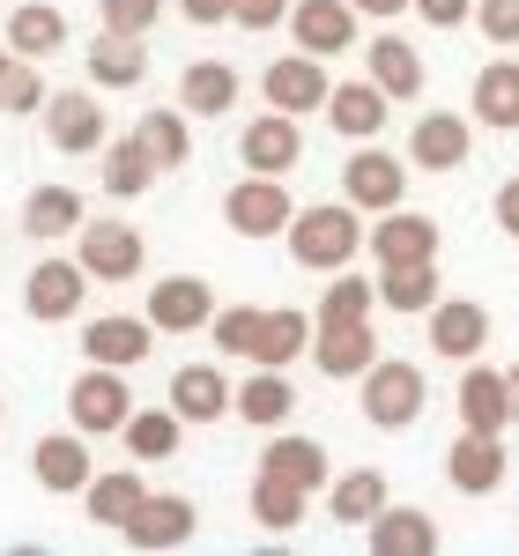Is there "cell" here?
<instances>
[{"label": "cell", "instance_id": "cell-1", "mask_svg": "<svg viewBox=\"0 0 519 556\" xmlns=\"http://www.w3.org/2000/svg\"><path fill=\"white\" fill-rule=\"evenodd\" d=\"M290 260L312 267V275H342L349 260L371 245V230H364V208L356 201H319V208H298L290 215Z\"/></svg>", "mask_w": 519, "mask_h": 556}, {"label": "cell", "instance_id": "cell-2", "mask_svg": "<svg viewBox=\"0 0 519 556\" xmlns=\"http://www.w3.org/2000/svg\"><path fill=\"white\" fill-rule=\"evenodd\" d=\"M356 386H364V424H379V430H408L416 416H423V401H431L423 371L401 364V356H379Z\"/></svg>", "mask_w": 519, "mask_h": 556}, {"label": "cell", "instance_id": "cell-3", "mask_svg": "<svg viewBox=\"0 0 519 556\" xmlns=\"http://www.w3.org/2000/svg\"><path fill=\"white\" fill-rule=\"evenodd\" d=\"M290 215H298V201H290V186L267 172H245L230 193H223V223L238 230V238H282L290 230Z\"/></svg>", "mask_w": 519, "mask_h": 556}, {"label": "cell", "instance_id": "cell-4", "mask_svg": "<svg viewBox=\"0 0 519 556\" xmlns=\"http://www.w3.org/2000/svg\"><path fill=\"white\" fill-rule=\"evenodd\" d=\"M67 416L83 438H104V430H127L134 416V393H127V371H112V364H89L83 379L67 386Z\"/></svg>", "mask_w": 519, "mask_h": 556}, {"label": "cell", "instance_id": "cell-5", "mask_svg": "<svg viewBox=\"0 0 519 556\" xmlns=\"http://www.w3.org/2000/svg\"><path fill=\"white\" fill-rule=\"evenodd\" d=\"M260 97H267L275 112H290V119H304V112H327V97H334V83H327V60H319V52H282V60H267Z\"/></svg>", "mask_w": 519, "mask_h": 556}, {"label": "cell", "instance_id": "cell-6", "mask_svg": "<svg viewBox=\"0 0 519 556\" xmlns=\"http://www.w3.org/2000/svg\"><path fill=\"white\" fill-rule=\"evenodd\" d=\"M89 282H97V275H89L83 260H38L30 282H23V312H30L38 327H67V319L83 312Z\"/></svg>", "mask_w": 519, "mask_h": 556}, {"label": "cell", "instance_id": "cell-7", "mask_svg": "<svg viewBox=\"0 0 519 556\" xmlns=\"http://www.w3.org/2000/svg\"><path fill=\"white\" fill-rule=\"evenodd\" d=\"M342 201H356L364 215H387L408 201V164L387 156V149H371V141H356V156L342 164Z\"/></svg>", "mask_w": 519, "mask_h": 556}, {"label": "cell", "instance_id": "cell-8", "mask_svg": "<svg viewBox=\"0 0 519 556\" xmlns=\"http://www.w3.org/2000/svg\"><path fill=\"white\" fill-rule=\"evenodd\" d=\"M45 141H52L60 156L104 149V104H97V83L89 89H52V97H45Z\"/></svg>", "mask_w": 519, "mask_h": 556}, {"label": "cell", "instance_id": "cell-9", "mask_svg": "<svg viewBox=\"0 0 519 556\" xmlns=\"http://www.w3.org/2000/svg\"><path fill=\"white\" fill-rule=\"evenodd\" d=\"M75 260H83L97 282H134L141 260H149V245H141L134 223H83V230H75Z\"/></svg>", "mask_w": 519, "mask_h": 556}, {"label": "cell", "instance_id": "cell-10", "mask_svg": "<svg viewBox=\"0 0 519 556\" xmlns=\"http://www.w3.org/2000/svg\"><path fill=\"white\" fill-rule=\"evenodd\" d=\"M193 527H201L193 497H178V490H149V497H141V513H134L119 534H127V549H186V542H193Z\"/></svg>", "mask_w": 519, "mask_h": 556}, {"label": "cell", "instance_id": "cell-11", "mask_svg": "<svg viewBox=\"0 0 519 556\" xmlns=\"http://www.w3.org/2000/svg\"><path fill=\"white\" fill-rule=\"evenodd\" d=\"M505 438L497 430H460L453 438V453H445V482L460 490V497H490L497 482H505Z\"/></svg>", "mask_w": 519, "mask_h": 556}, {"label": "cell", "instance_id": "cell-12", "mask_svg": "<svg viewBox=\"0 0 519 556\" xmlns=\"http://www.w3.org/2000/svg\"><path fill=\"white\" fill-rule=\"evenodd\" d=\"M238 156H245V172H267V178L298 172V164H304V134H298V119L267 104L253 127L238 134Z\"/></svg>", "mask_w": 519, "mask_h": 556}, {"label": "cell", "instance_id": "cell-13", "mask_svg": "<svg viewBox=\"0 0 519 556\" xmlns=\"http://www.w3.org/2000/svg\"><path fill=\"white\" fill-rule=\"evenodd\" d=\"M149 349H156V319H149V312H141V319L104 312V319H89V327H83V356H89V364H112V371H134Z\"/></svg>", "mask_w": 519, "mask_h": 556}, {"label": "cell", "instance_id": "cell-14", "mask_svg": "<svg viewBox=\"0 0 519 556\" xmlns=\"http://www.w3.org/2000/svg\"><path fill=\"white\" fill-rule=\"evenodd\" d=\"M216 312H223V304H216V290H208L201 275H172V282L149 290V319H156V334H201Z\"/></svg>", "mask_w": 519, "mask_h": 556}, {"label": "cell", "instance_id": "cell-15", "mask_svg": "<svg viewBox=\"0 0 519 556\" xmlns=\"http://www.w3.org/2000/svg\"><path fill=\"white\" fill-rule=\"evenodd\" d=\"M290 38H298V52L334 60V52L356 45V8H349V0H298V8H290Z\"/></svg>", "mask_w": 519, "mask_h": 556}, {"label": "cell", "instance_id": "cell-16", "mask_svg": "<svg viewBox=\"0 0 519 556\" xmlns=\"http://www.w3.org/2000/svg\"><path fill=\"white\" fill-rule=\"evenodd\" d=\"M482 342H490V312L476 298H438L431 304V349L453 356V364H476Z\"/></svg>", "mask_w": 519, "mask_h": 556}, {"label": "cell", "instance_id": "cell-17", "mask_svg": "<svg viewBox=\"0 0 519 556\" xmlns=\"http://www.w3.org/2000/svg\"><path fill=\"white\" fill-rule=\"evenodd\" d=\"M371 260L379 267H408V260H438V223L416 208H387L371 223Z\"/></svg>", "mask_w": 519, "mask_h": 556}, {"label": "cell", "instance_id": "cell-18", "mask_svg": "<svg viewBox=\"0 0 519 556\" xmlns=\"http://www.w3.org/2000/svg\"><path fill=\"white\" fill-rule=\"evenodd\" d=\"M30 475H38V490H52V497H83L89 490V445L83 430L67 438V430H52V438H38V453H30Z\"/></svg>", "mask_w": 519, "mask_h": 556}, {"label": "cell", "instance_id": "cell-19", "mask_svg": "<svg viewBox=\"0 0 519 556\" xmlns=\"http://www.w3.org/2000/svg\"><path fill=\"white\" fill-rule=\"evenodd\" d=\"M468 141H476V127H468L460 112H423L416 134H408V164H423V172H460V164H468Z\"/></svg>", "mask_w": 519, "mask_h": 556}, {"label": "cell", "instance_id": "cell-20", "mask_svg": "<svg viewBox=\"0 0 519 556\" xmlns=\"http://www.w3.org/2000/svg\"><path fill=\"white\" fill-rule=\"evenodd\" d=\"M312 364H319V379H364V371L379 364L371 319H356V327H319V334H312Z\"/></svg>", "mask_w": 519, "mask_h": 556}, {"label": "cell", "instance_id": "cell-21", "mask_svg": "<svg viewBox=\"0 0 519 556\" xmlns=\"http://www.w3.org/2000/svg\"><path fill=\"white\" fill-rule=\"evenodd\" d=\"M230 401H238V386L223 379L216 364H178L172 371V408L186 416V424H223Z\"/></svg>", "mask_w": 519, "mask_h": 556}, {"label": "cell", "instance_id": "cell-22", "mask_svg": "<svg viewBox=\"0 0 519 556\" xmlns=\"http://www.w3.org/2000/svg\"><path fill=\"white\" fill-rule=\"evenodd\" d=\"M387 112H393V97L371 83V75H364V83H334V97H327V127L349 134V141H379Z\"/></svg>", "mask_w": 519, "mask_h": 556}, {"label": "cell", "instance_id": "cell-23", "mask_svg": "<svg viewBox=\"0 0 519 556\" xmlns=\"http://www.w3.org/2000/svg\"><path fill=\"white\" fill-rule=\"evenodd\" d=\"M505 424H519L505 371H490V364H468V371H460V430H497V438H505Z\"/></svg>", "mask_w": 519, "mask_h": 556}, {"label": "cell", "instance_id": "cell-24", "mask_svg": "<svg viewBox=\"0 0 519 556\" xmlns=\"http://www.w3.org/2000/svg\"><path fill=\"white\" fill-rule=\"evenodd\" d=\"M364 542H371V556H438V519L408 513V505H387L364 527Z\"/></svg>", "mask_w": 519, "mask_h": 556}, {"label": "cell", "instance_id": "cell-25", "mask_svg": "<svg viewBox=\"0 0 519 556\" xmlns=\"http://www.w3.org/2000/svg\"><path fill=\"white\" fill-rule=\"evenodd\" d=\"M230 104H238V67L193 60V67L178 75V112H186V119H223Z\"/></svg>", "mask_w": 519, "mask_h": 556}, {"label": "cell", "instance_id": "cell-26", "mask_svg": "<svg viewBox=\"0 0 519 556\" xmlns=\"http://www.w3.org/2000/svg\"><path fill=\"white\" fill-rule=\"evenodd\" d=\"M312 334H319L312 312H290V304L282 312H260V334H253V356L245 364H275L282 371V364H298L304 349H312Z\"/></svg>", "mask_w": 519, "mask_h": 556}, {"label": "cell", "instance_id": "cell-27", "mask_svg": "<svg viewBox=\"0 0 519 556\" xmlns=\"http://www.w3.org/2000/svg\"><path fill=\"white\" fill-rule=\"evenodd\" d=\"M290 408H298V393H290V379L275 364H253V379L238 386V401H230V416H245L253 430H282Z\"/></svg>", "mask_w": 519, "mask_h": 556}, {"label": "cell", "instance_id": "cell-28", "mask_svg": "<svg viewBox=\"0 0 519 556\" xmlns=\"http://www.w3.org/2000/svg\"><path fill=\"white\" fill-rule=\"evenodd\" d=\"M364 67H371V83L387 89L393 104L423 97V52H416L408 38H379V45H364Z\"/></svg>", "mask_w": 519, "mask_h": 556}, {"label": "cell", "instance_id": "cell-29", "mask_svg": "<svg viewBox=\"0 0 519 556\" xmlns=\"http://www.w3.org/2000/svg\"><path fill=\"white\" fill-rule=\"evenodd\" d=\"M89 83H97V89H141V83H149V45L104 30V38L89 45Z\"/></svg>", "mask_w": 519, "mask_h": 556}, {"label": "cell", "instance_id": "cell-30", "mask_svg": "<svg viewBox=\"0 0 519 556\" xmlns=\"http://www.w3.org/2000/svg\"><path fill=\"white\" fill-rule=\"evenodd\" d=\"M141 497H149V482H141L134 468H104V475H89V490H83L89 519H97V527H112V534L141 513Z\"/></svg>", "mask_w": 519, "mask_h": 556}, {"label": "cell", "instance_id": "cell-31", "mask_svg": "<svg viewBox=\"0 0 519 556\" xmlns=\"http://www.w3.org/2000/svg\"><path fill=\"white\" fill-rule=\"evenodd\" d=\"M156 156H149V141L141 134H127V141H104V193L112 201H141L149 186H156Z\"/></svg>", "mask_w": 519, "mask_h": 556}, {"label": "cell", "instance_id": "cell-32", "mask_svg": "<svg viewBox=\"0 0 519 556\" xmlns=\"http://www.w3.org/2000/svg\"><path fill=\"white\" fill-rule=\"evenodd\" d=\"M476 119L482 127H497V134H519V60H490L476 75Z\"/></svg>", "mask_w": 519, "mask_h": 556}, {"label": "cell", "instance_id": "cell-33", "mask_svg": "<svg viewBox=\"0 0 519 556\" xmlns=\"http://www.w3.org/2000/svg\"><path fill=\"white\" fill-rule=\"evenodd\" d=\"M83 223H89V208H83V193H75V186H38V193L23 201V230L45 238V245H52V238H75Z\"/></svg>", "mask_w": 519, "mask_h": 556}, {"label": "cell", "instance_id": "cell-34", "mask_svg": "<svg viewBox=\"0 0 519 556\" xmlns=\"http://www.w3.org/2000/svg\"><path fill=\"white\" fill-rule=\"evenodd\" d=\"M379 304L423 319L438 304V260H408V267H379Z\"/></svg>", "mask_w": 519, "mask_h": 556}, {"label": "cell", "instance_id": "cell-35", "mask_svg": "<svg viewBox=\"0 0 519 556\" xmlns=\"http://www.w3.org/2000/svg\"><path fill=\"white\" fill-rule=\"evenodd\" d=\"M8 45H15L23 60H52V52L67 45V15L45 8V0H23V8L8 15Z\"/></svg>", "mask_w": 519, "mask_h": 556}, {"label": "cell", "instance_id": "cell-36", "mask_svg": "<svg viewBox=\"0 0 519 556\" xmlns=\"http://www.w3.org/2000/svg\"><path fill=\"white\" fill-rule=\"evenodd\" d=\"M260 475H282V482H298V490H327V445H319V438H275V445L260 453Z\"/></svg>", "mask_w": 519, "mask_h": 556}, {"label": "cell", "instance_id": "cell-37", "mask_svg": "<svg viewBox=\"0 0 519 556\" xmlns=\"http://www.w3.org/2000/svg\"><path fill=\"white\" fill-rule=\"evenodd\" d=\"M379 513H387V475L379 468H356L327 490V519H342V527H371Z\"/></svg>", "mask_w": 519, "mask_h": 556}, {"label": "cell", "instance_id": "cell-38", "mask_svg": "<svg viewBox=\"0 0 519 556\" xmlns=\"http://www.w3.org/2000/svg\"><path fill=\"white\" fill-rule=\"evenodd\" d=\"M178 430H186L178 408H134V416H127V453H134V460H172Z\"/></svg>", "mask_w": 519, "mask_h": 556}, {"label": "cell", "instance_id": "cell-39", "mask_svg": "<svg viewBox=\"0 0 519 556\" xmlns=\"http://www.w3.org/2000/svg\"><path fill=\"white\" fill-rule=\"evenodd\" d=\"M304 497H312V490L282 482V475H253V519L267 527V534H290V527L304 519Z\"/></svg>", "mask_w": 519, "mask_h": 556}, {"label": "cell", "instance_id": "cell-40", "mask_svg": "<svg viewBox=\"0 0 519 556\" xmlns=\"http://www.w3.org/2000/svg\"><path fill=\"white\" fill-rule=\"evenodd\" d=\"M141 141H149V156H156V164H164V172H178V164H186V156H193V134H186V112H172V104H164V112H141Z\"/></svg>", "mask_w": 519, "mask_h": 556}, {"label": "cell", "instance_id": "cell-41", "mask_svg": "<svg viewBox=\"0 0 519 556\" xmlns=\"http://www.w3.org/2000/svg\"><path fill=\"white\" fill-rule=\"evenodd\" d=\"M371 312H379V282L342 275V282H327V298H319V327H356V319H371Z\"/></svg>", "mask_w": 519, "mask_h": 556}, {"label": "cell", "instance_id": "cell-42", "mask_svg": "<svg viewBox=\"0 0 519 556\" xmlns=\"http://www.w3.org/2000/svg\"><path fill=\"white\" fill-rule=\"evenodd\" d=\"M45 97H52V89H45L38 60L15 52V67H8V83H0V112H8V119H30V112H45Z\"/></svg>", "mask_w": 519, "mask_h": 556}, {"label": "cell", "instance_id": "cell-43", "mask_svg": "<svg viewBox=\"0 0 519 556\" xmlns=\"http://www.w3.org/2000/svg\"><path fill=\"white\" fill-rule=\"evenodd\" d=\"M97 15H104V30H119V38H149L156 15H164V0H97Z\"/></svg>", "mask_w": 519, "mask_h": 556}, {"label": "cell", "instance_id": "cell-44", "mask_svg": "<svg viewBox=\"0 0 519 556\" xmlns=\"http://www.w3.org/2000/svg\"><path fill=\"white\" fill-rule=\"evenodd\" d=\"M476 23L490 45H519V0H476Z\"/></svg>", "mask_w": 519, "mask_h": 556}, {"label": "cell", "instance_id": "cell-45", "mask_svg": "<svg viewBox=\"0 0 519 556\" xmlns=\"http://www.w3.org/2000/svg\"><path fill=\"white\" fill-rule=\"evenodd\" d=\"M290 8H298V0H238L230 23H245V30H275V23H290Z\"/></svg>", "mask_w": 519, "mask_h": 556}, {"label": "cell", "instance_id": "cell-46", "mask_svg": "<svg viewBox=\"0 0 519 556\" xmlns=\"http://www.w3.org/2000/svg\"><path fill=\"white\" fill-rule=\"evenodd\" d=\"M416 15L431 30H460V23H476V0H416Z\"/></svg>", "mask_w": 519, "mask_h": 556}, {"label": "cell", "instance_id": "cell-47", "mask_svg": "<svg viewBox=\"0 0 519 556\" xmlns=\"http://www.w3.org/2000/svg\"><path fill=\"white\" fill-rule=\"evenodd\" d=\"M178 8H186V23L216 30V23H230V8H238V0H178Z\"/></svg>", "mask_w": 519, "mask_h": 556}, {"label": "cell", "instance_id": "cell-48", "mask_svg": "<svg viewBox=\"0 0 519 556\" xmlns=\"http://www.w3.org/2000/svg\"><path fill=\"white\" fill-rule=\"evenodd\" d=\"M497 230H505V238H519V178H505V186H497Z\"/></svg>", "mask_w": 519, "mask_h": 556}, {"label": "cell", "instance_id": "cell-49", "mask_svg": "<svg viewBox=\"0 0 519 556\" xmlns=\"http://www.w3.org/2000/svg\"><path fill=\"white\" fill-rule=\"evenodd\" d=\"M349 8H356V15H379V23H393V15H401V8H416V0H349Z\"/></svg>", "mask_w": 519, "mask_h": 556}, {"label": "cell", "instance_id": "cell-50", "mask_svg": "<svg viewBox=\"0 0 519 556\" xmlns=\"http://www.w3.org/2000/svg\"><path fill=\"white\" fill-rule=\"evenodd\" d=\"M8 67H15V45L0 38V83H8Z\"/></svg>", "mask_w": 519, "mask_h": 556}, {"label": "cell", "instance_id": "cell-51", "mask_svg": "<svg viewBox=\"0 0 519 556\" xmlns=\"http://www.w3.org/2000/svg\"><path fill=\"white\" fill-rule=\"evenodd\" d=\"M505 386H512V416H519V364H512V371H505Z\"/></svg>", "mask_w": 519, "mask_h": 556}, {"label": "cell", "instance_id": "cell-52", "mask_svg": "<svg viewBox=\"0 0 519 556\" xmlns=\"http://www.w3.org/2000/svg\"><path fill=\"white\" fill-rule=\"evenodd\" d=\"M0 416H8V401H0Z\"/></svg>", "mask_w": 519, "mask_h": 556}]
</instances>
